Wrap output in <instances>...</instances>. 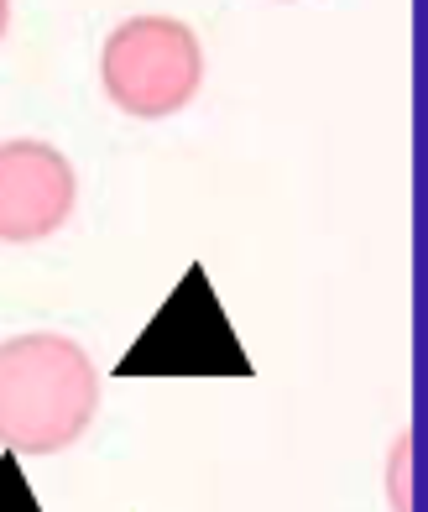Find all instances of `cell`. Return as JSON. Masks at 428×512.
<instances>
[{"label": "cell", "instance_id": "obj_1", "mask_svg": "<svg viewBox=\"0 0 428 512\" xmlns=\"http://www.w3.org/2000/svg\"><path fill=\"white\" fill-rule=\"evenodd\" d=\"M100 408V371L74 335L32 330L0 340V445L58 455L79 445Z\"/></svg>", "mask_w": 428, "mask_h": 512}, {"label": "cell", "instance_id": "obj_2", "mask_svg": "<svg viewBox=\"0 0 428 512\" xmlns=\"http://www.w3.org/2000/svg\"><path fill=\"white\" fill-rule=\"evenodd\" d=\"M100 84L115 110L136 121L178 115L204 84V48L199 32L178 16H131L100 48Z\"/></svg>", "mask_w": 428, "mask_h": 512}, {"label": "cell", "instance_id": "obj_3", "mask_svg": "<svg viewBox=\"0 0 428 512\" xmlns=\"http://www.w3.org/2000/svg\"><path fill=\"white\" fill-rule=\"evenodd\" d=\"M79 204V178L53 142L16 136L0 142V241L27 246L47 241L53 230L68 225Z\"/></svg>", "mask_w": 428, "mask_h": 512}, {"label": "cell", "instance_id": "obj_4", "mask_svg": "<svg viewBox=\"0 0 428 512\" xmlns=\"http://www.w3.org/2000/svg\"><path fill=\"white\" fill-rule=\"evenodd\" d=\"M0 512H42L37 497L27 492V481H21V471H16V455L0 460Z\"/></svg>", "mask_w": 428, "mask_h": 512}, {"label": "cell", "instance_id": "obj_5", "mask_svg": "<svg viewBox=\"0 0 428 512\" xmlns=\"http://www.w3.org/2000/svg\"><path fill=\"white\" fill-rule=\"evenodd\" d=\"M6 27H11V0H0V37H6Z\"/></svg>", "mask_w": 428, "mask_h": 512}]
</instances>
